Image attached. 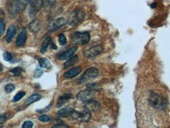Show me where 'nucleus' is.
Returning a JSON list of instances; mask_svg holds the SVG:
<instances>
[{
	"label": "nucleus",
	"instance_id": "nucleus-1",
	"mask_svg": "<svg viewBox=\"0 0 170 128\" xmlns=\"http://www.w3.org/2000/svg\"><path fill=\"white\" fill-rule=\"evenodd\" d=\"M148 103L150 104V106L155 108L157 110H165L167 108L168 101L167 99L163 97L162 95H159L154 92H150L148 97Z\"/></svg>",
	"mask_w": 170,
	"mask_h": 128
},
{
	"label": "nucleus",
	"instance_id": "nucleus-2",
	"mask_svg": "<svg viewBox=\"0 0 170 128\" xmlns=\"http://www.w3.org/2000/svg\"><path fill=\"white\" fill-rule=\"evenodd\" d=\"M98 75H99V71L97 68H95V67L88 68L87 70H85V72H83L82 76L78 80V83L79 84L87 83L88 81H91V80L95 79Z\"/></svg>",
	"mask_w": 170,
	"mask_h": 128
},
{
	"label": "nucleus",
	"instance_id": "nucleus-3",
	"mask_svg": "<svg viewBox=\"0 0 170 128\" xmlns=\"http://www.w3.org/2000/svg\"><path fill=\"white\" fill-rule=\"evenodd\" d=\"M71 40L76 44H80V45H84L87 44L90 40V33L87 31L85 32H74L71 35Z\"/></svg>",
	"mask_w": 170,
	"mask_h": 128
},
{
	"label": "nucleus",
	"instance_id": "nucleus-4",
	"mask_svg": "<svg viewBox=\"0 0 170 128\" xmlns=\"http://www.w3.org/2000/svg\"><path fill=\"white\" fill-rule=\"evenodd\" d=\"M70 117L74 120H79L82 122H88L91 119V112H89L88 110H83V111H73L72 114L70 115Z\"/></svg>",
	"mask_w": 170,
	"mask_h": 128
},
{
	"label": "nucleus",
	"instance_id": "nucleus-5",
	"mask_svg": "<svg viewBox=\"0 0 170 128\" xmlns=\"http://www.w3.org/2000/svg\"><path fill=\"white\" fill-rule=\"evenodd\" d=\"M84 12L82 10H80V9H76L74 10L72 13L70 14L69 16V18H68L67 20V22L70 24V25H76V24H78L79 22H81L83 18H84Z\"/></svg>",
	"mask_w": 170,
	"mask_h": 128
},
{
	"label": "nucleus",
	"instance_id": "nucleus-6",
	"mask_svg": "<svg viewBox=\"0 0 170 128\" xmlns=\"http://www.w3.org/2000/svg\"><path fill=\"white\" fill-rule=\"evenodd\" d=\"M43 6V0H30L29 2V16L33 18Z\"/></svg>",
	"mask_w": 170,
	"mask_h": 128
},
{
	"label": "nucleus",
	"instance_id": "nucleus-7",
	"mask_svg": "<svg viewBox=\"0 0 170 128\" xmlns=\"http://www.w3.org/2000/svg\"><path fill=\"white\" fill-rule=\"evenodd\" d=\"M103 51V48L101 45H94L90 48H88L84 51V55L86 58H95L99 54H101V52Z\"/></svg>",
	"mask_w": 170,
	"mask_h": 128
},
{
	"label": "nucleus",
	"instance_id": "nucleus-8",
	"mask_svg": "<svg viewBox=\"0 0 170 128\" xmlns=\"http://www.w3.org/2000/svg\"><path fill=\"white\" fill-rule=\"evenodd\" d=\"M94 95H95V91H93V90H90V89H85V90H81L79 92V93L77 94V99L79 100V101H81V102H86L88 101V100H90V99H93V97H94Z\"/></svg>",
	"mask_w": 170,
	"mask_h": 128
},
{
	"label": "nucleus",
	"instance_id": "nucleus-9",
	"mask_svg": "<svg viewBox=\"0 0 170 128\" xmlns=\"http://www.w3.org/2000/svg\"><path fill=\"white\" fill-rule=\"evenodd\" d=\"M66 23H67V20L65 18H57V19H55V20H53V21L49 24V26H48V31H50V32L54 31L56 29H58V28L64 26Z\"/></svg>",
	"mask_w": 170,
	"mask_h": 128
},
{
	"label": "nucleus",
	"instance_id": "nucleus-10",
	"mask_svg": "<svg viewBox=\"0 0 170 128\" xmlns=\"http://www.w3.org/2000/svg\"><path fill=\"white\" fill-rule=\"evenodd\" d=\"M100 108V103L97 100L90 99L88 101L84 102V109L88 110L89 112H95L97 110H99Z\"/></svg>",
	"mask_w": 170,
	"mask_h": 128
},
{
	"label": "nucleus",
	"instance_id": "nucleus-11",
	"mask_svg": "<svg viewBox=\"0 0 170 128\" xmlns=\"http://www.w3.org/2000/svg\"><path fill=\"white\" fill-rule=\"evenodd\" d=\"M82 72V68L80 66H76V67H72L69 70H67L65 73H64V78L66 79H72L76 77L77 75H79Z\"/></svg>",
	"mask_w": 170,
	"mask_h": 128
},
{
	"label": "nucleus",
	"instance_id": "nucleus-12",
	"mask_svg": "<svg viewBox=\"0 0 170 128\" xmlns=\"http://www.w3.org/2000/svg\"><path fill=\"white\" fill-rule=\"evenodd\" d=\"M76 51H77V47H76V46L71 47V48H69V49H67L64 52H62L61 54H59L58 59H60V60H67L68 58H70L71 56H73L76 53Z\"/></svg>",
	"mask_w": 170,
	"mask_h": 128
},
{
	"label": "nucleus",
	"instance_id": "nucleus-13",
	"mask_svg": "<svg viewBox=\"0 0 170 128\" xmlns=\"http://www.w3.org/2000/svg\"><path fill=\"white\" fill-rule=\"evenodd\" d=\"M26 40H27V32H26L25 28H22L21 31H20V33L17 36V39H16V45H17L18 47L23 46L24 44H25Z\"/></svg>",
	"mask_w": 170,
	"mask_h": 128
},
{
	"label": "nucleus",
	"instance_id": "nucleus-14",
	"mask_svg": "<svg viewBox=\"0 0 170 128\" xmlns=\"http://www.w3.org/2000/svg\"><path fill=\"white\" fill-rule=\"evenodd\" d=\"M28 27H29V30L32 33H36V32H38L41 29V22H40V20L38 19H34L29 23Z\"/></svg>",
	"mask_w": 170,
	"mask_h": 128
},
{
	"label": "nucleus",
	"instance_id": "nucleus-15",
	"mask_svg": "<svg viewBox=\"0 0 170 128\" xmlns=\"http://www.w3.org/2000/svg\"><path fill=\"white\" fill-rule=\"evenodd\" d=\"M74 111L73 108L71 107H65V108H61L58 112H57V116L60 118H65V117H69L72 114V112Z\"/></svg>",
	"mask_w": 170,
	"mask_h": 128
},
{
	"label": "nucleus",
	"instance_id": "nucleus-16",
	"mask_svg": "<svg viewBox=\"0 0 170 128\" xmlns=\"http://www.w3.org/2000/svg\"><path fill=\"white\" fill-rule=\"evenodd\" d=\"M15 33H16V28L14 25H10L9 28H8V30L6 32V35H5V40L7 43H10L12 40H13V37L15 36Z\"/></svg>",
	"mask_w": 170,
	"mask_h": 128
},
{
	"label": "nucleus",
	"instance_id": "nucleus-17",
	"mask_svg": "<svg viewBox=\"0 0 170 128\" xmlns=\"http://www.w3.org/2000/svg\"><path fill=\"white\" fill-rule=\"evenodd\" d=\"M73 96H72L71 93H65V94H62L59 96L58 98V102H57V107H61L65 104L68 100H70Z\"/></svg>",
	"mask_w": 170,
	"mask_h": 128
},
{
	"label": "nucleus",
	"instance_id": "nucleus-18",
	"mask_svg": "<svg viewBox=\"0 0 170 128\" xmlns=\"http://www.w3.org/2000/svg\"><path fill=\"white\" fill-rule=\"evenodd\" d=\"M30 0H15V7L18 12H21L26 8Z\"/></svg>",
	"mask_w": 170,
	"mask_h": 128
},
{
	"label": "nucleus",
	"instance_id": "nucleus-19",
	"mask_svg": "<svg viewBox=\"0 0 170 128\" xmlns=\"http://www.w3.org/2000/svg\"><path fill=\"white\" fill-rule=\"evenodd\" d=\"M77 61H78V56H76V55L74 54L73 56H71L70 58H68L67 61H66L65 63H64V68H65V69H67V68L73 66L74 64L77 63Z\"/></svg>",
	"mask_w": 170,
	"mask_h": 128
},
{
	"label": "nucleus",
	"instance_id": "nucleus-20",
	"mask_svg": "<svg viewBox=\"0 0 170 128\" xmlns=\"http://www.w3.org/2000/svg\"><path fill=\"white\" fill-rule=\"evenodd\" d=\"M41 98V95L40 94H37V93H34V94H32L31 96H29L27 99H26V101H25V106L27 107L28 105H30V104H32L33 102H36V101H38V100Z\"/></svg>",
	"mask_w": 170,
	"mask_h": 128
},
{
	"label": "nucleus",
	"instance_id": "nucleus-21",
	"mask_svg": "<svg viewBox=\"0 0 170 128\" xmlns=\"http://www.w3.org/2000/svg\"><path fill=\"white\" fill-rule=\"evenodd\" d=\"M51 42V37H49V36H47L46 38H44L43 42L41 44V49H40V51H41V53H45L48 46H49V44Z\"/></svg>",
	"mask_w": 170,
	"mask_h": 128
},
{
	"label": "nucleus",
	"instance_id": "nucleus-22",
	"mask_svg": "<svg viewBox=\"0 0 170 128\" xmlns=\"http://www.w3.org/2000/svg\"><path fill=\"white\" fill-rule=\"evenodd\" d=\"M86 88L87 89H90L93 91H100L102 88H101L100 84L99 83H96V82H91V83H87L86 84Z\"/></svg>",
	"mask_w": 170,
	"mask_h": 128
},
{
	"label": "nucleus",
	"instance_id": "nucleus-23",
	"mask_svg": "<svg viewBox=\"0 0 170 128\" xmlns=\"http://www.w3.org/2000/svg\"><path fill=\"white\" fill-rule=\"evenodd\" d=\"M39 66L41 68H50L51 63L47 58H40L39 59Z\"/></svg>",
	"mask_w": 170,
	"mask_h": 128
},
{
	"label": "nucleus",
	"instance_id": "nucleus-24",
	"mask_svg": "<svg viewBox=\"0 0 170 128\" xmlns=\"http://www.w3.org/2000/svg\"><path fill=\"white\" fill-rule=\"evenodd\" d=\"M22 72H23V69H22L21 67H14L13 69L10 70V73H11L12 75H14V76H19V75H21Z\"/></svg>",
	"mask_w": 170,
	"mask_h": 128
},
{
	"label": "nucleus",
	"instance_id": "nucleus-25",
	"mask_svg": "<svg viewBox=\"0 0 170 128\" xmlns=\"http://www.w3.org/2000/svg\"><path fill=\"white\" fill-rule=\"evenodd\" d=\"M23 96H25V92L24 91H20V92H18L17 94H16L14 97H13V102H17V101H19L20 99H21Z\"/></svg>",
	"mask_w": 170,
	"mask_h": 128
},
{
	"label": "nucleus",
	"instance_id": "nucleus-26",
	"mask_svg": "<svg viewBox=\"0 0 170 128\" xmlns=\"http://www.w3.org/2000/svg\"><path fill=\"white\" fill-rule=\"evenodd\" d=\"M58 40H59V43H60V45H65V44L67 43V39H66V37H65V35H64L63 33H61V34H59V36H58Z\"/></svg>",
	"mask_w": 170,
	"mask_h": 128
},
{
	"label": "nucleus",
	"instance_id": "nucleus-27",
	"mask_svg": "<svg viewBox=\"0 0 170 128\" xmlns=\"http://www.w3.org/2000/svg\"><path fill=\"white\" fill-rule=\"evenodd\" d=\"M4 32H5V20L0 18V36L3 35Z\"/></svg>",
	"mask_w": 170,
	"mask_h": 128
},
{
	"label": "nucleus",
	"instance_id": "nucleus-28",
	"mask_svg": "<svg viewBox=\"0 0 170 128\" xmlns=\"http://www.w3.org/2000/svg\"><path fill=\"white\" fill-rule=\"evenodd\" d=\"M14 89H15V86L13 85V84H11V83L6 84L5 87H4V90H5L6 93H11V92L13 91Z\"/></svg>",
	"mask_w": 170,
	"mask_h": 128
},
{
	"label": "nucleus",
	"instance_id": "nucleus-29",
	"mask_svg": "<svg viewBox=\"0 0 170 128\" xmlns=\"http://www.w3.org/2000/svg\"><path fill=\"white\" fill-rule=\"evenodd\" d=\"M38 119H39V121H41V122H49L50 121V116H48L46 114H43V115H40Z\"/></svg>",
	"mask_w": 170,
	"mask_h": 128
},
{
	"label": "nucleus",
	"instance_id": "nucleus-30",
	"mask_svg": "<svg viewBox=\"0 0 170 128\" xmlns=\"http://www.w3.org/2000/svg\"><path fill=\"white\" fill-rule=\"evenodd\" d=\"M3 58L5 61H11L12 60V54L10 53V52H5L3 55Z\"/></svg>",
	"mask_w": 170,
	"mask_h": 128
},
{
	"label": "nucleus",
	"instance_id": "nucleus-31",
	"mask_svg": "<svg viewBox=\"0 0 170 128\" xmlns=\"http://www.w3.org/2000/svg\"><path fill=\"white\" fill-rule=\"evenodd\" d=\"M33 127V123L31 121H25L22 124V128H31Z\"/></svg>",
	"mask_w": 170,
	"mask_h": 128
},
{
	"label": "nucleus",
	"instance_id": "nucleus-32",
	"mask_svg": "<svg viewBox=\"0 0 170 128\" xmlns=\"http://www.w3.org/2000/svg\"><path fill=\"white\" fill-rule=\"evenodd\" d=\"M43 74V71H42V69H40V68H38V69H36L35 70V73H34V77L35 78H38V77H40Z\"/></svg>",
	"mask_w": 170,
	"mask_h": 128
},
{
	"label": "nucleus",
	"instance_id": "nucleus-33",
	"mask_svg": "<svg viewBox=\"0 0 170 128\" xmlns=\"http://www.w3.org/2000/svg\"><path fill=\"white\" fill-rule=\"evenodd\" d=\"M6 119H7V117H6L5 115H0V125H1L2 123L5 122Z\"/></svg>",
	"mask_w": 170,
	"mask_h": 128
},
{
	"label": "nucleus",
	"instance_id": "nucleus-34",
	"mask_svg": "<svg viewBox=\"0 0 170 128\" xmlns=\"http://www.w3.org/2000/svg\"><path fill=\"white\" fill-rule=\"evenodd\" d=\"M53 127H65V128H67L68 125H66V124H63V123H59V124H56V125H54Z\"/></svg>",
	"mask_w": 170,
	"mask_h": 128
},
{
	"label": "nucleus",
	"instance_id": "nucleus-35",
	"mask_svg": "<svg viewBox=\"0 0 170 128\" xmlns=\"http://www.w3.org/2000/svg\"><path fill=\"white\" fill-rule=\"evenodd\" d=\"M2 70H3V66H2V64L0 63V72H1Z\"/></svg>",
	"mask_w": 170,
	"mask_h": 128
}]
</instances>
